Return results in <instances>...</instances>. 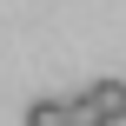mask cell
<instances>
[{"label": "cell", "instance_id": "6da1fadb", "mask_svg": "<svg viewBox=\"0 0 126 126\" xmlns=\"http://www.w3.org/2000/svg\"><path fill=\"white\" fill-rule=\"evenodd\" d=\"M73 126H126V80H93L86 93L66 100Z\"/></svg>", "mask_w": 126, "mask_h": 126}, {"label": "cell", "instance_id": "7a4b0ae2", "mask_svg": "<svg viewBox=\"0 0 126 126\" xmlns=\"http://www.w3.org/2000/svg\"><path fill=\"white\" fill-rule=\"evenodd\" d=\"M27 126H66V100H53V93L33 100V106H27Z\"/></svg>", "mask_w": 126, "mask_h": 126}, {"label": "cell", "instance_id": "3957f363", "mask_svg": "<svg viewBox=\"0 0 126 126\" xmlns=\"http://www.w3.org/2000/svg\"><path fill=\"white\" fill-rule=\"evenodd\" d=\"M66 126H73V113H66Z\"/></svg>", "mask_w": 126, "mask_h": 126}]
</instances>
